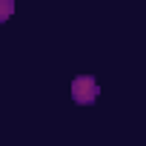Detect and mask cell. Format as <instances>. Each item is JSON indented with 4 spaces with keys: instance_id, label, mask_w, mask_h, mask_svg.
Instances as JSON below:
<instances>
[{
    "instance_id": "7a4b0ae2",
    "label": "cell",
    "mask_w": 146,
    "mask_h": 146,
    "mask_svg": "<svg viewBox=\"0 0 146 146\" xmlns=\"http://www.w3.org/2000/svg\"><path fill=\"white\" fill-rule=\"evenodd\" d=\"M12 12H15V3L12 0H3V3H0V23H6L12 17Z\"/></svg>"
},
{
    "instance_id": "6da1fadb",
    "label": "cell",
    "mask_w": 146,
    "mask_h": 146,
    "mask_svg": "<svg viewBox=\"0 0 146 146\" xmlns=\"http://www.w3.org/2000/svg\"><path fill=\"white\" fill-rule=\"evenodd\" d=\"M69 92H72V100H75V103L89 106V103H95V100H98L100 86H98V80H95L92 75H78L75 80H72Z\"/></svg>"
}]
</instances>
